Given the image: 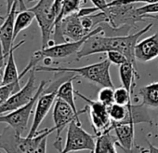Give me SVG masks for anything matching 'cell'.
<instances>
[{
	"label": "cell",
	"instance_id": "cell-10",
	"mask_svg": "<svg viewBox=\"0 0 158 153\" xmlns=\"http://www.w3.org/2000/svg\"><path fill=\"white\" fill-rule=\"evenodd\" d=\"M95 145L96 141L94 136L86 132L80 124L73 120L68 125L66 142L61 152L66 153L83 150L94 152Z\"/></svg>",
	"mask_w": 158,
	"mask_h": 153
},
{
	"label": "cell",
	"instance_id": "cell-18",
	"mask_svg": "<svg viewBox=\"0 0 158 153\" xmlns=\"http://www.w3.org/2000/svg\"><path fill=\"white\" fill-rule=\"evenodd\" d=\"M77 78H78V76L76 75L75 76H73V78H71V79L63 81L57 90V98H60V99L64 100L66 103H68L73 107V109L74 110L75 113L83 114V113H86L89 110V107L87 106L85 109L80 110V111H78L77 108H76L75 100H74V94H74V90H73V81L76 80Z\"/></svg>",
	"mask_w": 158,
	"mask_h": 153
},
{
	"label": "cell",
	"instance_id": "cell-27",
	"mask_svg": "<svg viewBox=\"0 0 158 153\" xmlns=\"http://www.w3.org/2000/svg\"><path fill=\"white\" fill-rule=\"evenodd\" d=\"M137 11L139 15H142L146 18L151 17V15L158 14V2L151 3V4H147L142 7H139L137 9Z\"/></svg>",
	"mask_w": 158,
	"mask_h": 153
},
{
	"label": "cell",
	"instance_id": "cell-16",
	"mask_svg": "<svg viewBox=\"0 0 158 153\" xmlns=\"http://www.w3.org/2000/svg\"><path fill=\"white\" fill-rule=\"evenodd\" d=\"M119 78L122 85L132 95L134 88L136 87V80L140 79L138 68L134 66L130 62L119 65Z\"/></svg>",
	"mask_w": 158,
	"mask_h": 153
},
{
	"label": "cell",
	"instance_id": "cell-4",
	"mask_svg": "<svg viewBox=\"0 0 158 153\" xmlns=\"http://www.w3.org/2000/svg\"><path fill=\"white\" fill-rule=\"evenodd\" d=\"M103 32V27L102 25H99L95 27L89 35H87L85 37H83L80 40L76 41H66L62 43L54 44L52 46H48L47 48H41V50H36L34 52L29 63L25 67V69L29 72L31 69L35 68L37 63L40 61H43L45 58H50V59H62L69 57L73 54H75L81 50L83 44L86 42L88 38L94 35L102 34Z\"/></svg>",
	"mask_w": 158,
	"mask_h": 153
},
{
	"label": "cell",
	"instance_id": "cell-25",
	"mask_svg": "<svg viewBox=\"0 0 158 153\" xmlns=\"http://www.w3.org/2000/svg\"><path fill=\"white\" fill-rule=\"evenodd\" d=\"M114 103L119 104V105L127 106L132 103L131 102L132 95L124 86L114 89Z\"/></svg>",
	"mask_w": 158,
	"mask_h": 153
},
{
	"label": "cell",
	"instance_id": "cell-33",
	"mask_svg": "<svg viewBox=\"0 0 158 153\" xmlns=\"http://www.w3.org/2000/svg\"><path fill=\"white\" fill-rule=\"evenodd\" d=\"M29 2H33V1H37V0H28Z\"/></svg>",
	"mask_w": 158,
	"mask_h": 153
},
{
	"label": "cell",
	"instance_id": "cell-2",
	"mask_svg": "<svg viewBox=\"0 0 158 153\" xmlns=\"http://www.w3.org/2000/svg\"><path fill=\"white\" fill-rule=\"evenodd\" d=\"M111 62L105 59L102 62L89 64L82 67H53L36 65L35 70L36 72H53V73H73L80 78L92 82L102 87H114L110 75Z\"/></svg>",
	"mask_w": 158,
	"mask_h": 153
},
{
	"label": "cell",
	"instance_id": "cell-21",
	"mask_svg": "<svg viewBox=\"0 0 158 153\" xmlns=\"http://www.w3.org/2000/svg\"><path fill=\"white\" fill-rule=\"evenodd\" d=\"M35 19V16L34 12H32L29 9H21L20 11H17L14 23V39H16L22 31L28 28Z\"/></svg>",
	"mask_w": 158,
	"mask_h": 153
},
{
	"label": "cell",
	"instance_id": "cell-13",
	"mask_svg": "<svg viewBox=\"0 0 158 153\" xmlns=\"http://www.w3.org/2000/svg\"><path fill=\"white\" fill-rule=\"evenodd\" d=\"M19 5V0H15V2L9 13L0 26V45L2 47L3 54L8 57L10 50L13 48L14 42V23L17 13V7Z\"/></svg>",
	"mask_w": 158,
	"mask_h": 153
},
{
	"label": "cell",
	"instance_id": "cell-32",
	"mask_svg": "<svg viewBox=\"0 0 158 153\" xmlns=\"http://www.w3.org/2000/svg\"><path fill=\"white\" fill-rule=\"evenodd\" d=\"M15 2V0H7V13H9Z\"/></svg>",
	"mask_w": 158,
	"mask_h": 153
},
{
	"label": "cell",
	"instance_id": "cell-6",
	"mask_svg": "<svg viewBox=\"0 0 158 153\" xmlns=\"http://www.w3.org/2000/svg\"><path fill=\"white\" fill-rule=\"evenodd\" d=\"M76 75L72 76L70 78H67V76H63V78H60L59 80L55 81L54 82H52L48 89L45 88L44 92L39 95L36 104H35V115H34V120H33V123L32 126L29 130V133L27 134V136H34L36 134V133L38 132V129L42 123V121L44 120V119L47 117V115L48 114L49 110L51 109L52 106L54 105L56 99H57V90L60 87V85L71 79L73 78Z\"/></svg>",
	"mask_w": 158,
	"mask_h": 153
},
{
	"label": "cell",
	"instance_id": "cell-5",
	"mask_svg": "<svg viewBox=\"0 0 158 153\" xmlns=\"http://www.w3.org/2000/svg\"><path fill=\"white\" fill-rule=\"evenodd\" d=\"M47 84H48L47 81H41L40 84L38 85V89H37L35 96L27 104L23 105V107H21L11 112L6 113L5 115L4 114L0 115V124L4 123V124L10 125L16 132L17 134L23 135L27 129L29 119H30L31 114L35 107L36 101H37L39 95L44 92Z\"/></svg>",
	"mask_w": 158,
	"mask_h": 153
},
{
	"label": "cell",
	"instance_id": "cell-24",
	"mask_svg": "<svg viewBox=\"0 0 158 153\" xmlns=\"http://www.w3.org/2000/svg\"><path fill=\"white\" fill-rule=\"evenodd\" d=\"M21 85H20V81L5 84L0 87V106H1L9 97H10L13 94L17 93L20 91Z\"/></svg>",
	"mask_w": 158,
	"mask_h": 153
},
{
	"label": "cell",
	"instance_id": "cell-11",
	"mask_svg": "<svg viewBox=\"0 0 158 153\" xmlns=\"http://www.w3.org/2000/svg\"><path fill=\"white\" fill-rule=\"evenodd\" d=\"M74 94L88 104L87 106L89 107V120L94 130L95 135L98 136L104 132L111 131L112 121L108 114L107 107L99 100H92L85 96L81 93H79L78 91H75Z\"/></svg>",
	"mask_w": 158,
	"mask_h": 153
},
{
	"label": "cell",
	"instance_id": "cell-17",
	"mask_svg": "<svg viewBox=\"0 0 158 153\" xmlns=\"http://www.w3.org/2000/svg\"><path fill=\"white\" fill-rule=\"evenodd\" d=\"M25 43V40L23 39L21 42H19L17 45L13 46L12 50H10V54L8 55V60L6 62V65L4 68V76H3V85L9 84L17 81H21V79L23 76V75L21 73L19 75L17 65L15 63V58H14V51L21 47L23 44Z\"/></svg>",
	"mask_w": 158,
	"mask_h": 153
},
{
	"label": "cell",
	"instance_id": "cell-31",
	"mask_svg": "<svg viewBox=\"0 0 158 153\" xmlns=\"http://www.w3.org/2000/svg\"><path fill=\"white\" fill-rule=\"evenodd\" d=\"M151 125L152 127V133H153L154 137H157V140H158V115H157L155 120H152V122Z\"/></svg>",
	"mask_w": 158,
	"mask_h": 153
},
{
	"label": "cell",
	"instance_id": "cell-14",
	"mask_svg": "<svg viewBox=\"0 0 158 153\" xmlns=\"http://www.w3.org/2000/svg\"><path fill=\"white\" fill-rule=\"evenodd\" d=\"M136 60L141 63L150 62L158 57V32L151 37H148L135 46Z\"/></svg>",
	"mask_w": 158,
	"mask_h": 153
},
{
	"label": "cell",
	"instance_id": "cell-23",
	"mask_svg": "<svg viewBox=\"0 0 158 153\" xmlns=\"http://www.w3.org/2000/svg\"><path fill=\"white\" fill-rule=\"evenodd\" d=\"M86 3V0H65L64 5L62 8V11L59 17L56 20V23L64 18L65 16L72 14L73 12H77L79 10L81 9V6ZM55 23V24H56Z\"/></svg>",
	"mask_w": 158,
	"mask_h": 153
},
{
	"label": "cell",
	"instance_id": "cell-29",
	"mask_svg": "<svg viewBox=\"0 0 158 153\" xmlns=\"http://www.w3.org/2000/svg\"><path fill=\"white\" fill-rule=\"evenodd\" d=\"M6 56L3 54L2 47L0 45V87L3 85V76H4V68H5V60Z\"/></svg>",
	"mask_w": 158,
	"mask_h": 153
},
{
	"label": "cell",
	"instance_id": "cell-1",
	"mask_svg": "<svg viewBox=\"0 0 158 153\" xmlns=\"http://www.w3.org/2000/svg\"><path fill=\"white\" fill-rule=\"evenodd\" d=\"M153 24L151 23L141 30L131 35L125 36H98L94 35L88 38L83 44L81 50L76 53V59H82L89 55H94L98 53H104L110 50H117L122 52L134 66L137 67V60L135 57V46L142 35L147 33L152 28Z\"/></svg>",
	"mask_w": 158,
	"mask_h": 153
},
{
	"label": "cell",
	"instance_id": "cell-28",
	"mask_svg": "<svg viewBox=\"0 0 158 153\" xmlns=\"http://www.w3.org/2000/svg\"><path fill=\"white\" fill-rule=\"evenodd\" d=\"M107 53V59L114 64L116 65H121L125 63H127L128 60L127 58L120 51L117 50H110Z\"/></svg>",
	"mask_w": 158,
	"mask_h": 153
},
{
	"label": "cell",
	"instance_id": "cell-3",
	"mask_svg": "<svg viewBox=\"0 0 158 153\" xmlns=\"http://www.w3.org/2000/svg\"><path fill=\"white\" fill-rule=\"evenodd\" d=\"M137 3L109 5L104 11H98L90 14L94 21L95 26L106 23L114 28H119L124 25L135 27L137 23L146 22L144 16L139 15L137 11Z\"/></svg>",
	"mask_w": 158,
	"mask_h": 153
},
{
	"label": "cell",
	"instance_id": "cell-30",
	"mask_svg": "<svg viewBox=\"0 0 158 153\" xmlns=\"http://www.w3.org/2000/svg\"><path fill=\"white\" fill-rule=\"evenodd\" d=\"M94 7H96L99 11H104L108 8V2L107 0H90Z\"/></svg>",
	"mask_w": 158,
	"mask_h": 153
},
{
	"label": "cell",
	"instance_id": "cell-22",
	"mask_svg": "<svg viewBox=\"0 0 158 153\" xmlns=\"http://www.w3.org/2000/svg\"><path fill=\"white\" fill-rule=\"evenodd\" d=\"M107 109L112 124H116L124 121L128 112L127 106H123L116 103H113L112 105L107 107Z\"/></svg>",
	"mask_w": 158,
	"mask_h": 153
},
{
	"label": "cell",
	"instance_id": "cell-26",
	"mask_svg": "<svg viewBox=\"0 0 158 153\" xmlns=\"http://www.w3.org/2000/svg\"><path fill=\"white\" fill-rule=\"evenodd\" d=\"M114 87H102L98 93V100L104 104L106 107H109L114 103Z\"/></svg>",
	"mask_w": 158,
	"mask_h": 153
},
{
	"label": "cell",
	"instance_id": "cell-20",
	"mask_svg": "<svg viewBox=\"0 0 158 153\" xmlns=\"http://www.w3.org/2000/svg\"><path fill=\"white\" fill-rule=\"evenodd\" d=\"M112 131H107L97 136L94 152L100 153H116V139L111 133Z\"/></svg>",
	"mask_w": 158,
	"mask_h": 153
},
{
	"label": "cell",
	"instance_id": "cell-9",
	"mask_svg": "<svg viewBox=\"0 0 158 153\" xmlns=\"http://www.w3.org/2000/svg\"><path fill=\"white\" fill-rule=\"evenodd\" d=\"M79 115L74 112V110L73 109V107L66 103L64 100L60 99V98H57L55 103H54V107H53V114H52V118H53V121H54V128L55 131L57 133L56 134V139L53 143L54 147L61 152L62 151V139L60 137V133L61 132L64 130V128L70 124V122L75 120L78 124H82L81 120L79 119Z\"/></svg>",
	"mask_w": 158,
	"mask_h": 153
},
{
	"label": "cell",
	"instance_id": "cell-15",
	"mask_svg": "<svg viewBox=\"0 0 158 153\" xmlns=\"http://www.w3.org/2000/svg\"><path fill=\"white\" fill-rule=\"evenodd\" d=\"M135 125L129 123H119L111 126V131H114L116 136V145L124 151L133 152L135 148Z\"/></svg>",
	"mask_w": 158,
	"mask_h": 153
},
{
	"label": "cell",
	"instance_id": "cell-7",
	"mask_svg": "<svg viewBox=\"0 0 158 153\" xmlns=\"http://www.w3.org/2000/svg\"><path fill=\"white\" fill-rule=\"evenodd\" d=\"M53 1L54 0H37V3L29 9L32 12H34L40 28L42 48H47L55 44L53 40H50L57 19L52 11Z\"/></svg>",
	"mask_w": 158,
	"mask_h": 153
},
{
	"label": "cell",
	"instance_id": "cell-12",
	"mask_svg": "<svg viewBox=\"0 0 158 153\" xmlns=\"http://www.w3.org/2000/svg\"><path fill=\"white\" fill-rule=\"evenodd\" d=\"M35 68L31 69L26 84L0 106V115L11 112L32 100L38 89V86L35 85Z\"/></svg>",
	"mask_w": 158,
	"mask_h": 153
},
{
	"label": "cell",
	"instance_id": "cell-19",
	"mask_svg": "<svg viewBox=\"0 0 158 153\" xmlns=\"http://www.w3.org/2000/svg\"><path fill=\"white\" fill-rule=\"evenodd\" d=\"M141 103L146 107L158 109V82L150 83L141 87L139 91Z\"/></svg>",
	"mask_w": 158,
	"mask_h": 153
},
{
	"label": "cell",
	"instance_id": "cell-8",
	"mask_svg": "<svg viewBox=\"0 0 158 153\" xmlns=\"http://www.w3.org/2000/svg\"><path fill=\"white\" fill-rule=\"evenodd\" d=\"M89 33L84 29L81 17L77 12L69 14L57 22L53 31V41L55 44L66 41H76L85 37Z\"/></svg>",
	"mask_w": 158,
	"mask_h": 153
}]
</instances>
